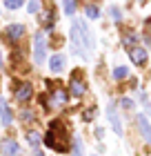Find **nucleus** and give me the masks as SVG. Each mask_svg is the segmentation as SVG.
Instances as JSON below:
<instances>
[{"mask_svg":"<svg viewBox=\"0 0 151 156\" xmlns=\"http://www.w3.org/2000/svg\"><path fill=\"white\" fill-rule=\"evenodd\" d=\"M71 156H82V140H80V138L74 140V150H71Z\"/></svg>","mask_w":151,"mask_h":156,"instance_id":"18","label":"nucleus"},{"mask_svg":"<svg viewBox=\"0 0 151 156\" xmlns=\"http://www.w3.org/2000/svg\"><path fill=\"white\" fill-rule=\"evenodd\" d=\"M84 13H87V18H91V20L100 18V9H98V7H93V5H89L87 9H84Z\"/></svg>","mask_w":151,"mask_h":156,"instance_id":"16","label":"nucleus"},{"mask_svg":"<svg viewBox=\"0 0 151 156\" xmlns=\"http://www.w3.org/2000/svg\"><path fill=\"white\" fill-rule=\"evenodd\" d=\"M84 83L80 80V76H78V72L74 74V78L69 80V96H74V98H80V96H84Z\"/></svg>","mask_w":151,"mask_h":156,"instance_id":"5","label":"nucleus"},{"mask_svg":"<svg viewBox=\"0 0 151 156\" xmlns=\"http://www.w3.org/2000/svg\"><path fill=\"white\" fill-rule=\"evenodd\" d=\"M31 118H33V112L25 109V112H22V120H31Z\"/></svg>","mask_w":151,"mask_h":156,"instance_id":"22","label":"nucleus"},{"mask_svg":"<svg viewBox=\"0 0 151 156\" xmlns=\"http://www.w3.org/2000/svg\"><path fill=\"white\" fill-rule=\"evenodd\" d=\"M45 56H47V40H45V34L38 31L33 36V60L38 62H45Z\"/></svg>","mask_w":151,"mask_h":156,"instance_id":"3","label":"nucleus"},{"mask_svg":"<svg viewBox=\"0 0 151 156\" xmlns=\"http://www.w3.org/2000/svg\"><path fill=\"white\" fill-rule=\"evenodd\" d=\"M27 11H29V13H38V11H40V0H29Z\"/></svg>","mask_w":151,"mask_h":156,"instance_id":"19","label":"nucleus"},{"mask_svg":"<svg viewBox=\"0 0 151 156\" xmlns=\"http://www.w3.org/2000/svg\"><path fill=\"white\" fill-rule=\"evenodd\" d=\"M138 129L142 134V138L147 140V143H151V125H149V120L145 114H138Z\"/></svg>","mask_w":151,"mask_h":156,"instance_id":"9","label":"nucleus"},{"mask_svg":"<svg viewBox=\"0 0 151 156\" xmlns=\"http://www.w3.org/2000/svg\"><path fill=\"white\" fill-rule=\"evenodd\" d=\"M25 34V25H20V23H13V25H9L7 27V31H5V36H7V40L9 42H16L20 36Z\"/></svg>","mask_w":151,"mask_h":156,"instance_id":"8","label":"nucleus"},{"mask_svg":"<svg viewBox=\"0 0 151 156\" xmlns=\"http://www.w3.org/2000/svg\"><path fill=\"white\" fill-rule=\"evenodd\" d=\"M31 156H45V154H42V150H38V147H33V154Z\"/></svg>","mask_w":151,"mask_h":156,"instance_id":"25","label":"nucleus"},{"mask_svg":"<svg viewBox=\"0 0 151 156\" xmlns=\"http://www.w3.org/2000/svg\"><path fill=\"white\" fill-rule=\"evenodd\" d=\"M0 120H2L5 125H11V120H13V114H11L9 105L5 103V98H0Z\"/></svg>","mask_w":151,"mask_h":156,"instance_id":"11","label":"nucleus"},{"mask_svg":"<svg viewBox=\"0 0 151 156\" xmlns=\"http://www.w3.org/2000/svg\"><path fill=\"white\" fill-rule=\"evenodd\" d=\"M71 51L76 56H87L91 49H93V38H91V31L89 27L82 23V20H74L71 25Z\"/></svg>","mask_w":151,"mask_h":156,"instance_id":"1","label":"nucleus"},{"mask_svg":"<svg viewBox=\"0 0 151 156\" xmlns=\"http://www.w3.org/2000/svg\"><path fill=\"white\" fill-rule=\"evenodd\" d=\"M127 76H129L127 67H116V69H113V78H116V80H125Z\"/></svg>","mask_w":151,"mask_h":156,"instance_id":"15","label":"nucleus"},{"mask_svg":"<svg viewBox=\"0 0 151 156\" xmlns=\"http://www.w3.org/2000/svg\"><path fill=\"white\" fill-rule=\"evenodd\" d=\"M107 116H109V123L113 127V132L116 134H122V123H120V116H118V112H116V105L109 103V107H107Z\"/></svg>","mask_w":151,"mask_h":156,"instance_id":"6","label":"nucleus"},{"mask_svg":"<svg viewBox=\"0 0 151 156\" xmlns=\"http://www.w3.org/2000/svg\"><path fill=\"white\" fill-rule=\"evenodd\" d=\"M62 7H64V13L71 16V13L76 11V0H62Z\"/></svg>","mask_w":151,"mask_h":156,"instance_id":"17","label":"nucleus"},{"mask_svg":"<svg viewBox=\"0 0 151 156\" xmlns=\"http://www.w3.org/2000/svg\"><path fill=\"white\" fill-rule=\"evenodd\" d=\"M62 67H64V56L56 54V56H51V58H49V69H51L53 74H60Z\"/></svg>","mask_w":151,"mask_h":156,"instance_id":"12","label":"nucleus"},{"mask_svg":"<svg viewBox=\"0 0 151 156\" xmlns=\"http://www.w3.org/2000/svg\"><path fill=\"white\" fill-rule=\"evenodd\" d=\"M93 116H96V109H89L87 114H82V118H84V120H91Z\"/></svg>","mask_w":151,"mask_h":156,"instance_id":"21","label":"nucleus"},{"mask_svg":"<svg viewBox=\"0 0 151 156\" xmlns=\"http://www.w3.org/2000/svg\"><path fill=\"white\" fill-rule=\"evenodd\" d=\"M111 16L116 18V20H120V11H118V9H111Z\"/></svg>","mask_w":151,"mask_h":156,"instance_id":"24","label":"nucleus"},{"mask_svg":"<svg viewBox=\"0 0 151 156\" xmlns=\"http://www.w3.org/2000/svg\"><path fill=\"white\" fill-rule=\"evenodd\" d=\"M122 107H127V109H131L133 107V103L129 101V98H125V101H122Z\"/></svg>","mask_w":151,"mask_h":156,"instance_id":"23","label":"nucleus"},{"mask_svg":"<svg viewBox=\"0 0 151 156\" xmlns=\"http://www.w3.org/2000/svg\"><path fill=\"white\" fill-rule=\"evenodd\" d=\"M20 5H22V0H5V7H7V9H18V7Z\"/></svg>","mask_w":151,"mask_h":156,"instance_id":"20","label":"nucleus"},{"mask_svg":"<svg viewBox=\"0 0 151 156\" xmlns=\"http://www.w3.org/2000/svg\"><path fill=\"white\" fill-rule=\"evenodd\" d=\"M27 140H29V145H31V150H33V147H38L40 145V134L38 132H29V134H27Z\"/></svg>","mask_w":151,"mask_h":156,"instance_id":"14","label":"nucleus"},{"mask_svg":"<svg viewBox=\"0 0 151 156\" xmlns=\"http://www.w3.org/2000/svg\"><path fill=\"white\" fill-rule=\"evenodd\" d=\"M45 145L49 147V150H56V152H67L69 147V132L67 127H64L62 120H51L49 123V132L45 136Z\"/></svg>","mask_w":151,"mask_h":156,"instance_id":"2","label":"nucleus"},{"mask_svg":"<svg viewBox=\"0 0 151 156\" xmlns=\"http://www.w3.org/2000/svg\"><path fill=\"white\" fill-rule=\"evenodd\" d=\"M31 96H33V87H31V83H20L18 87H16V98H18L20 103H27Z\"/></svg>","mask_w":151,"mask_h":156,"instance_id":"7","label":"nucleus"},{"mask_svg":"<svg viewBox=\"0 0 151 156\" xmlns=\"http://www.w3.org/2000/svg\"><path fill=\"white\" fill-rule=\"evenodd\" d=\"M67 98H69V91H64V89H56L53 91V103L56 105H64Z\"/></svg>","mask_w":151,"mask_h":156,"instance_id":"13","label":"nucleus"},{"mask_svg":"<svg viewBox=\"0 0 151 156\" xmlns=\"http://www.w3.org/2000/svg\"><path fill=\"white\" fill-rule=\"evenodd\" d=\"M129 56H131V60L136 62V65H145L147 62V51L142 47H129Z\"/></svg>","mask_w":151,"mask_h":156,"instance_id":"10","label":"nucleus"},{"mask_svg":"<svg viewBox=\"0 0 151 156\" xmlns=\"http://www.w3.org/2000/svg\"><path fill=\"white\" fill-rule=\"evenodd\" d=\"M0 156H20V145L13 138L0 140Z\"/></svg>","mask_w":151,"mask_h":156,"instance_id":"4","label":"nucleus"}]
</instances>
